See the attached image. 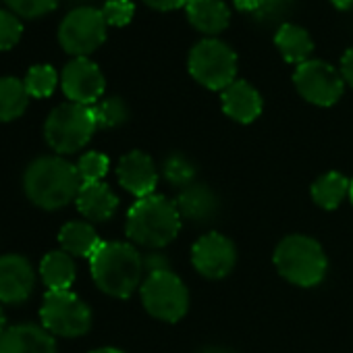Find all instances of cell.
Returning a JSON list of instances; mask_svg holds the SVG:
<instances>
[{"mask_svg": "<svg viewBox=\"0 0 353 353\" xmlns=\"http://www.w3.org/2000/svg\"><path fill=\"white\" fill-rule=\"evenodd\" d=\"M81 185L77 164L63 156H40L23 172V192L42 210H59L75 202Z\"/></svg>", "mask_w": 353, "mask_h": 353, "instance_id": "cell-1", "label": "cell"}, {"mask_svg": "<svg viewBox=\"0 0 353 353\" xmlns=\"http://www.w3.org/2000/svg\"><path fill=\"white\" fill-rule=\"evenodd\" d=\"M90 270L102 293L127 299L143 283V256L129 243L102 241L98 252L90 258Z\"/></svg>", "mask_w": 353, "mask_h": 353, "instance_id": "cell-2", "label": "cell"}, {"mask_svg": "<svg viewBox=\"0 0 353 353\" xmlns=\"http://www.w3.org/2000/svg\"><path fill=\"white\" fill-rule=\"evenodd\" d=\"M181 221L183 219L174 202L152 194L148 198H139L129 208L125 233L141 248L160 250L179 235Z\"/></svg>", "mask_w": 353, "mask_h": 353, "instance_id": "cell-3", "label": "cell"}, {"mask_svg": "<svg viewBox=\"0 0 353 353\" xmlns=\"http://www.w3.org/2000/svg\"><path fill=\"white\" fill-rule=\"evenodd\" d=\"M279 274L297 287H316L324 281L328 258L322 245L307 235H289L274 250Z\"/></svg>", "mask_w": 353, "mask_h": 353, "instance_id": "cell-4", "label": "cell"}, {"mask_svg": "<svg viewBox=\"0 0 353 353\" xmlns=\"http://www.w3.org/2000/svg\"><path fill=\"white\" fill-rule=\"evenodd\" d=\"M96 129L98 125L92 106L65 102L48 114L44 123V137L59 156L75 154L92 139Z\"/></svg>", "mask_w": 353, "mask_h": 353, "instance_id": "cell-5", "label": "cell"}, {"mask_svg": "<svg viewBox=\"0 0 353 353\" xmlns=\"http://www.w3.org/2000/svg\"><path fill=\"white\" fill-rule=\"evenodd\" d=\"M188 69L192 77L204 88L223 92L235 81L237 54L229 44L216 38H208V40L198 42L190 50Z\"/></svg>", "mask_w": 353, "mask_h": 353, "instance_id": "cell-6", "label": "cell"}, {"mask_svg": "<svg viewBox=\"0 0 353 353\" xmlns=\"http://www.w3.org/2000/svg\"><path fill=\"white\" fill-rule=\"evenodd\" d=\"M139 291L148 314L162 322H179L190 310V291L172 270L145 274Z\"/></svg>", "mask_w": 353, "mask_h": 353, "instance_id": "cell-7", "label": "cell"}, {"mask_svg": "<svg viewBox=\"0 0 353 353\" xmlns=\"http://www.w3.org/2000/svg\"><path fill=\"white\" fill-rule=\"evenodd\" d=\"M42 326L59 336H83L92 328V310L73 291H48L40 307Z\"/></svg>", "mask_w": 353, "mask_h": 353, "instance_id": "cell-8", "label": "cell"}, {"mask_svg": "<svg viewBox=\"0 0 353 353\" xmlns=\"http://www.w3.org/2000/svg\"><path fill=\"white\" fill-rule=\"evenodd\" d=\"M108 23L100 9L94 7H77L65 15L59 28V42L65 52L75 59L88 57L98 50L106 40Z\"/></svg>", "mask_w": 353, "mask_h": 353, "instance_id": "cell-9", "label": "cell"}, {"mask_svg": "<svg viewBox=\"0 0 353 353\" xmlns=\"http://www.w3.org/2000/svg\"><path fill=\"white\" fill-rule=\"evenodd\" d=\"M293 83L303 100L316 106H332L345 92L341 73L326 61L310 59L293 73Z\"/></svg>", "mask_w": 353, "mask_h": 353, "instance_id": "cell-10", "label": "cell"}, {"mask_svg": "<svg viewBox=\"0 0 353 353\" xmlns=\"http://www.w3.org/2000/svg\"><path fill=\"white\" fill-rule=\"evenodd\" d=\"M61 88L69 102L94 106L100 102L106 81L96 63H92L88 57H79L65 65L61 73Z\"/></svg>", "mask_w": 353, "mask_h": 353, "instance_id": "cell-11", "label": "cell"}, {"mask_svg": "<svg viewBox=\"0 0 353 353\" xmlns=\"http://www.w3.org/2000/svg\"><path fill=\"white\" fill-rule=\"evenodd\" d=\"M192 262L194 268L206 279H225L231 274L237 262L235 243L221 233L202 235L192 248Z\"/></svg>", "mask_w": 353, "mask_h": 353, "instance_id": "cell-12", "label": "cell"}, {"mask_svg": "<svg viewBox=\"0 0 353 353\" xmlns=\"http://www.w3.org/2000/svg\"><path fill=\"white\" fill-rule=\"evenodd\" d=\"M36 287V272L28 258L19 254L0 256V301L17 305L28 301Z\"/></svg>", "mask_w": 353, "mask_h": 353, "instance_id": "cell-13", "label": "cell"}, {"mask_svg": "<svg viewBox=\"0 0 353 353\" xmlns=\"http://www.w3.org/2000/svg\"><path fill=\"white\" fill-rule=\"evenodd\" d=\"M117 179L121 188L129 194H133L137 200L148 198L154 194L158 185V168L154 160L139 150L127 152L117 166Z\"/></svg>", "mask_w": 353, "mask_h": 353, "instance_id": "cell-14", "label": "cell"}, {"mask_svg": "<svg viewBox=\"0 0 353 353\" xmlns=\"http://www.w3.org/2000/svg\"><path fill=\"white\" fill-rule=\"evenodd\" d=\"M0 353H57V341L44 326L15 324L0 336Z\"/></svg>", "mask_w": 353, "mask_h": 353, "instance_id": "cell-15", "label": "cell"}, {"mask_svg": "<svg viewBox=\"0 0 353 353\" xmlns=\"http://www.w3.org/2000/svg\"><path fill=\"white\" fill-rule=\"evenodd\" d=\"M221 102H223L225 114L237 123H243V125L254 123L262 112L260 92L252 83L241 81V79H235L227 90H223Z\"/></svg>", "mask_w": 353, "mask_h": 353, "instance_id": "cell-16", "label": "cell"}, {"mask_svg": "<svg viewBox=\"0 0 353 353\" xmlns=\"http://www.w3.org/2000/svg\"><path fill=\"white\" fill-rule=\"evenodd\" d=\"M174 206L179 210L181 219L196 223V225L214 221V216L221 210L219 196L204 183H194L181 190L179 198L174 200Z\"/></svg>", "mask_w": 353, "mask_h": 353, "instance_id": "cell-17", "label": "cell"}, {"mask_svg": "<svg viewBox=\"0 0 353 353\" xmlns=\"http://www.w3.org/2000/svg\"><path fill=\"white\" fill-rule=\"evenodd\" d=\"M77 210L92 223H104L114 216L119 208V198L106 183H83L77 198Z\"/></svg>", "mask_w": 353, "mask_h": 353, "instance_id": "cell-18", "label": "cell"}, {"mask_svg": "<svg viewBox=\"0 0 353 353\" xmlns=\"http://www.w3.org/2000/svg\"><path fill=\"white\" fill-rule=\"evenodd\" d=\"M185 13L190 23L208 36L225 32L231 21V11L223 0H190Z\"/></svg>", "mask_w": 353, "mask_h": 353, "instance_id": "cell-19", "label": "cell"}, {"mask_svg": "<svg viewBox=\"0 0 353 353\" xmlns=\"http://www.w3.org/2000/svg\"><path fill=\"white\" fill-rule=\"evenodd\" d=\"M59 243H61L63 252L77 256V258H92L98 252V248L102 245L96 229L83 221L67 223L59 231Z\"/></svg>", "mask_w": 353, "mask_h": 353, "instance_id": "cell-20", "label": "cell"}, {"mask_svg": "<svg viewBox=\"0 0 353 353\" xmlns=\"http://www.w3.org/2000/svg\"><path fill=\"white\" fill-rule=\"evenodd\" d=\"M274 44H276L279 52L283 54V59L297 67L303 65L305 61H310V57L314 52V42H312L310 34L303 28L293 26V23H285L283 28L276 30Z\"/></svg>", "mask_w": 353, "mask_h": 353, "instance_id": "cell-21", "label": "cell"}, {"mask_svg": "<svg viewBox=\"0 0 353 353\" xmlns=\"http://www.w3.org/2000/svg\"><path fill=\"white\" fill-rule=\"evenodd\" d=\"M75 274L77 270H75L73 256L63 250L46 254L40 264V276L48 287V291H71Z\"/></svg>", "mask_w": 353, "mask_h": 353, "instance_id": "cell-22", "label": "cell"}, {"mask_svg": "<svg viewBox=\"0 0 353 353\" xmlns=\"http://www.w3.org/2000/svg\"><path fill=\"white\" fill-rule=\"evenodd\" d=\"M349 190H351V181L347 176L343 172L330 170L314 181L312 200L324 210H334L341 206L345 198H349Z\"/></svg>", "mask_w": 353, "mask_h": 353, "instance_id": "cell-23", "label": "cell"}, {"mask_svg": "<svg viewBox=\"0 0 353 353\" xmlns=\"http://www.w3.org/2000/svg\"><path fill=\"white\" fill-rule=\"evenodd\" d=\"M30 104L28 88L17 77H0V123L19 119Z\"/></svg>", "mask_w": 353, "mask_h": 353, "instance_id": "cell-24", "label": "cell"}, {"mask_svg": "<svg viewBox=\"0 0 353 353\" xmlns=\"http://www.w3.org/2000/svg\"><path fill=\"white\" fill-rule=\"evenodd\" d=\"M162 174L164 179L174 185V188H190L196 183V174H198V168L194 164V160L181 152H172L170 156L164 158V164H162Z\"/></svg>", "mask_w": 353, "mask_h": 353, "instance_id": "cell-25", "label": "cell"}, {"mask_svg": "<svg viewBox=\"0 0 353 353\" xmlns=\"http://www.w3.org/2000/svg\"><path fill=\"white\" fill-rule=\"evenodd\" d=\"M295 9V0H260L256 13L252 15L254 23L260 28H283Z\"/></svg>", "mask_w": 353, "mask_h": 353, "instance_id": "cell-26", "label": "cell"}, {"mask_svg": "<svg viewBox=\"0 0 353 353\" xmlns=\"http://www.w3.org/2000/svg\"><path fill=\"white\" fill-rule=\"evenodd\" d=\"M92 110H94L98 129H114L129 119V108H127L125 100L119 96H110V98L96 102L92 106Z\"/></svg>", "mask_w": 353, "mask_h": 353, "instance_id": "cell-27", "label": "cell"}, {"mask_svg": "<svg viewBox=\"0 0 353 353\" xmlns=\"http://www.w3.org/2000/svg\"><path fill=\"white\" fill-rule=\"evenodd\" d=\"M23 83L32 98H48L59 85V73L50 65H34L28 71Z\"/></svg>", "mask_w": 353, "mask_h": 353, "instance_id": "cell-28", "label": "cell"}, {"mask_svg": "<svg viewBox=\"0 0 353 353\" xmlns=\"http://www.w3.org/2000/svg\"><path fill=\"white\" fill-rule=\"evenodd\" d=\"M110 160L102 152H88L77 162V172L81 176V183H100L104 174L108 172Z\"/></svg>", "mask_w": 353, "mask_h": 353, "instance_id": "cell-29", "label": "cell"}, {"mask_svg": "<svg viewBox=\"0 0 353 353\" xmlns=\"http://www.w3.org/2000/svg\"><path fill=\"white\" fill-rule=\"evenodd\" d=\"M23 36V23L13 11L0 9V50H11Z\"/></svg>", "mask_w": 353, "mask_h": 353, "instance_id": "cell-30", "label": "cell"}, {"mask_svg": "<svg viewBox=\"0 0 353 353\" xmlns=\"http://www.w3.org/2000/svg\"><path fill=\"white\" fill-rule=\"evenodd\" d=\"M5 3L11 7L15 15L26 17V19H36L54 11L59 0H5Z\"/></svg>", "mask_w": 353, "mask_h": 353, "instance_id": "cell-31", "label": "cell"}, {"mask_svg": "<svg viewBox=\"0 0 353 353\" xmlns=\"http://www.w3.org/2000/svg\"><path fill=\"white\" fill-rule=\"evenodd\" d=\"M100 11H102V15H104L108 26L123 28V26H127L133 19L135 7H133L131 0H106L104 7Z\"/></svg>", "mask_w": 353, "mask_h": 353, "instance_id": "cell-32", "label": "cell"}, {"mask_svg": "<svg viewBox=\"0 0 353 353\" xmlns=\"http://www.w3.org/2000/svg\"><path fill=\"white\" fill-rule=\"evenodd\" d=\"M160 270H170L168 262H166V258L160 252H152L150 250V254L143 256V272L152 274V272H160Z\"/></svg>", "mask_w": 353, "mask_h": 353, "instance_id": "cell-33", "label": "cell"}, {"mask_svg": "<svg viewBox=\"0 0 353 353\" xmlns=\"http://www.w3.org/2000/svg\"><path fill=\"white\" fill-rule=\"evenodd\" d=\"M143 3L156 11H176V9L188 7L190 0H143Z\"/></svg>", "mask_w": 353, "mask_h": 353, "instance_id": "cell-34", "label": "cell"}, {"mask_svg": "<svg viewBox=\"0 0 353 353\" xmlns=\"http://www.w3.org/2000/svg\"><path fill=\"white\" fill-rule=\"evenodd\" d=\"M345 85H351L353 88V48H349L343 59H341V69H339Z\"/></svg>", "mask_w": 353, "mask_h": 353, "instance_id": "cell-35", "label": "cell"}, {"mask_svg": "<svg viewBox=\"0 0 353 353\" xmlns=\"http://www.w3.org/2000/svg\"><path fill=\"white\" fill-rule=\"evenodd\" d=\"M258 3H260V0H235V9L241 11V13L254 15L256 9H258Z\"/></svg>", "mask_w": 353, "mask_h": 353, "instance_id": "cell-36", "label": "cell"}, {"mask_svg": "<svg viewBox=\"0 0 353 353\" xmlns=\"http://www.w3.org/2000/svg\"><path fill=\"white\" fill-rule=\"evenodd\" d=\"M330 3L339 9V11H347L353 7V0H330Z\"/></svg>", "mask_w": 353, "mask_h": 353, "instance_id": "cell-37", "label": "cell"}, {"mask_svg": "<svg viewBox=\"0 0 353 353\" xmlns=\"http://www.w3.org/2000/svg\"><path fill=\"white\" fill-rule=\"evenodd\" d=\"M200 353H235V351L233 349H227V347H206Z\"/></svg>", "mask_w": 353, "mask_h": 353, "instance_id": "cell-38", "label": "cell"}, {"mask_svg": "<svg viewBox=\"0 0 353 353\" xmlns=\"http://www.w3.org/2000/svg\"><path fill=\"white\" fill-rule=\"evenodd\" d=\"M92 353H125V351H121L117 347H100V349H94Z\"/></svg>", "mask_w": 353, "mask_h": 353, "instance_id": "cell-39", "label": "cell"}, {"mask_svg": "<svg viewBox=\"0 0 353 353\" xmlns=\"http://www.w3.org/2000/svg\"><path fill=\"white\" fill-rule=\"evenodd\" d=\"M5 324H7V320H5V314H3V310H0V336H3V332L7 330V328H5Z\"/></svg>", "mask_w": 353, "mask_h": 353, "instance_id": "cell-40", "label": "cell"}, {"mask_svg": "<svg viewBox=\"0 0 353 353\" xmlns=\"http://www.w3.org/2000/svg\"><path fill=\"white\" fill-rule=\"evenodd\" d=\"M349 200H351V204H353V181H351V190H349Z\"/></svg>", "mask_w": 353, "mask_h": 353, "instance_id": "cell-41", "label": "cell"}, {"mask_svg": "<svg viewBox=\"0 0 353 353\" xmlns=\"http://www.w3.org/2000/svg\"><path fill=\"white\" fill-rule=\"evenodd\" d=\"M79 3H85V0H79Z\"/></svg>", "mask_w": 353, "mask_h": 353, "instance_id": "cell-42", "label": "cell"}]
</instances>
